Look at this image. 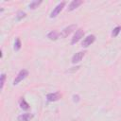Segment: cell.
<instances>
[{"label":"cell","mask_w":121,"mask_h":121,"mask_svg":"<svg viewBox=\"0 0 121 121\" xmlns=\"http://www.w3.org/2000/svg\"><path fill=\"white\" fill-rule=\"evenodd\" d=\"M64 6H65V2H60V3H59V4L54 8V9L52 10V12L50 13V18H55V17L61 11V9L64 8Z\"/></svg>","instance_id":"4"},{"label":"cell","mask_w":121,"mask_h":121,"mask_svg":"<svg viewBox=\"0 0 121 121\" xmlns=\"http://www.w3.org/2000/svg\"><path fill=\"white\" fill-rule=\"evenodd\" d=\"M95 41V35H88L81 43V46L82 47H88L89 45H91Z\"/></svg>","instance_id":"6"},{"label":"cell","mask_w":121,"mask_h":121,"mask_svg":"<svg viewBox=\"0 0 121 121\" xmlns=\"http://www.w3.org/2000/svg\"><path fill=\"white\" fill-rule=\"evenodd\" d=\"M21 46H22V43H21V41L19 38H16L15 39V42H14V46H13V49L15 51H19L21 49Z\"/></svg>","instance_id":"13"},{"label":"cell","mask_w":121,"mask_h":121,"mask_svg":"<svg viewBox=\"0 0 121 121\" xmlns=\"http://www.w3.org/2000/svg\"><path fill=\"white\" fill-rule=\"evenodd\" d=\"M61 97V94L60 92H55V93H49L46 95V99L49 102H54V101H58L60 98Z\"/></svg>","instance_id":"5"},{"label":"cell","mask_w":121,"mask_h":121,"mask_svg":"<svg viewBox=\"0 0 121 121\" xmlns=\"http://www.w3.org/2000/svg\"><path fill=\"white\" fill-rule=\"evenodd\" d=\"M31 118H32V114L29 113V112H26V113L20 114V115L17 117L18 121H29Z\"/></svg>","instance_id":"10"},{"label":"cell","mask_w":121,"mask_h":121,"mask_svg":"<svg viewBox=\"0 0 121 121\" xmlns=\"http://www.w3.org/2000/svg\"><path fill=\"white\" fill-rule=\"evenodd\" d=\"M19 106H20V108H21L22 110H24V111H27V110H29V108H30L29 104L26 101V99H25L24 97H21V98L19 99Z\"/></svg>","instance_id":"9"},{"label":"cell","mask_w":121,"mask_h":121,"mask_svg":"<svg viewBox=\"0 0 121 121\" xmlns=\"http://www.w3.org/2000/svg\"><path fill=\"white\" fill-rule=\"evenodd\" d=\"M120 30H121V26H116V27H114L113 28V30H112V37H116L118 34H119V32H120Z\"/></svg>","instance_id":"15"},{"label":"cell","mask_w":121,"mask_h":121,"mask_svg":"<svg viewBox=\"0 0 121 121\" xmlns=\"http://www.w3.org/2000/svg\"><path fill=\"white\" fill-rule=\"evenodd\" d=\"M76 28H77V25H75V24H74V25H70V26L64 27V28L61 30V32L60 33V37L65 38V37H67L69 34H71Z\"/></svg>","instance_id":"2"},{"label":"cell","mask_w":121,"mask_h":121,"mask_svg":"<svg viewBox=\"0 0 121 121\" xmlns=\"http://www.w3.org/2000/svg\"><path fill=\"white\" fill-rule=\"evenodd\" d=\"M85 51H79V52H78V53H76L73 57H72V60H71V61H72V63H78V62H79L82 59H83V57L85 56Z\"/></svg>","instance_id":"7"},{"label":"cell","mask_w":121,"mask_h":121,"mask_svg":"<svg viewBox=\"0 0 121 121\" xmlns=\"http://www.w3.org/2000/svg\"><path fill=\"white\" fill-rule=\"evenodd\" d=\"M59 36H60V33L58 31H56V30H52L47 34V38L49 40H51V41H56L59 38Z\"/></svg>","instance_id":"11"},{"label":"cell","mask_w":121,"mask_h":121,"mask_svg":"<svg viewBox=\"0 0 121 121\" xmlns=\"http://www.w3.org/2000/svg\"><path fill=\"white\" fill-rule=\"evenodd\" d=\"M42 4V1L41 0H34V1H32V2H30V4L28 5V7H29V9H35L36 8H38L40 5Z\"/></svg>","instance_id":"12"},{"label":"cell","mask_w":121,"mask_h":121,"mask_svg":"<svg viewBox=\"0 0 121 121\" xmlns=\"http://www.w3.org/2000/svg\"><path fill=\"white\" fill-rule=\"evenodd\" d=\"M0 79H1V81H0V83H1L0 88H1V90H3V88H4V84H5V80H6V74H5V73H2V74H1V76H0Z\"/></svg>","instance_id":"16"},{"label":"cell","mask_w":121,"mask_h":121,"mask_svg":"<svg viewBox=\"0 0 121 121\" xmlns=\"http://www.w3.org/2000/svg\"><path fill=\"white\" fill-rule=\"evenodd\" d=\"M82 3H83V2H82L81 0H73V1L69 4V6H68V8H67V11H72V10L76 9L78 8Z\"/></svg>","instance_id":"8"},{"label":"cell","mask_w":121,"mask_h":121,"mask_svg":"<svg viewBox=\"0 0 121 121\" xmlns=\"http://www.w3.org/2000/svg\"><path fill=\"white\" fill-rule=\"evenodd\" d=\"M27 76H28V71H27L26 69H22V70L18 73V75L16 76V78H14V80H13V85H17L19 82H21L23 79H25Z\"/></svg>","instance_id":"1"},{"label":"cell","mask_w":121,"mask_h":121,"mask_svg":"<svg viewBox=\"0 0 121 121\" xmlns=\"http://www.w3.org/2000/svg\"><path fill=\"white\" fill-rule=\"evenodd\" d=\"M26 17V12H24V11H22V10H19L18 12H17V14H16V19H17V21H20V20H22L23 18H25Z\"/></svg>","instance_id":"14"},{"label":"cell","mask_w":121,"mask_h":121,"mask_svg":"<svg viewBox=\"0 0 121 121\" xmlns=\"http://www.w3.org/2000/svg\"><path fill=\"white\" fill-rule=\"evenodd\" d=\"M73 100H74V102H78V101L80 100L79 95H73Z\"/></svg>","instance_id":"17"},{"label":"cell","mask_w":121,"mask_h":121,"mask_svg":"<svg viewBox=\"0 0 121 121\" xmlns=\"http://www.w3.org/2000/svg\"><path fill=\"white\" fill-rule=\"evenodd\" d=\"M83 35H84L83 29H81V28L77 29V30H76V33L74 34V36H73V38H72V40H71V44L77 43L83 37Z\"/></svg>","instance_id":"3"}]
</instances>
